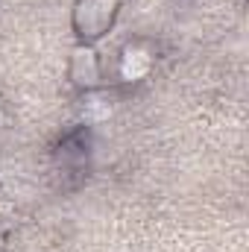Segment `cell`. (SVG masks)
Returning <instances> with one entry per match:
<instances>
[{
    "instance_id": "cell-1",
    "label": "cell",
    "mask_w": 249,
    "mask_h": 252,
    "mask_svg": "<svg viewBox=\"0 0 249 252\" xmlns=\"http://www.w3.org/2000/svg\"><path fill=\"white\" fill-rule=\"evenodd\" d=\"M150 50L147 47H141V44H129L124 47V56H121V73H124V79H141L147 70H150Z\"/></svg>"
},
{
    "instance_id": "cell-2",
    "label": "cell",
    "mask_w": 249,
    "mask_h": 252,
    "mask_svg": "<svg viewBox=\"0 0 249 252\" xmlns=\"http://www.w3.org/2000/svg\"><path fill=\"white\" fill-rule=\"evenodd\" d=\"M0 115H3V106H0Z\"/></svg>"
}]
</instances>
